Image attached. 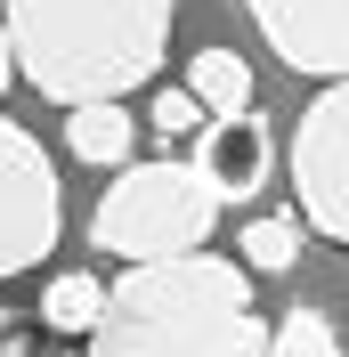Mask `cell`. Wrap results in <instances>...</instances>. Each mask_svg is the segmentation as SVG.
Listing matches in <instances>:
<instances>
[{"label": "cell", "instance_id": "52a82bcc", "mask_svg": "<svg viewBox=\"0 0 349 357\" xmlns=\"http://www.w3.org/2000/svg\"><path fill=\"white\" fill-rule=\"evenodd\" d=\"M203 171V187H211L219 203H252L268 187V171H276V146H268L260 130V114L244 106V114H211L195 130V155H187Z\"/></svg>", "mask_w": 349, "mask_h": 357}, {"label": "cell", "instance_id": "8fae6325", "mask_svg": "<svg viewBox=\"0 0 349 357\" xmlns=\"http://www.w3.org/2000/svg\"><path fill=\"white\" fill-rule=\"evenodd\" d=\"M301 244H309V220H292V211H276V220H252L244 227V268L252 276H292L301 268Z\"/></svg>", "mask_w": 349, "mask_h": 357}, {"label": "cell", "instance_id": "30bf717a", "mask_svg": "<svg viewBox=\"0 0 349 357\" xmlns=\"http://www.w3.org/2000/svg\"><path fill=\"white\" fill-rule=\"evenodd\" d=\"M187 89L203 98V114H244L252 106V57H236V49H195V57H187Z\"/></svg>", "mask_w": 349, "mask_h": 357}, {"label": "cell", "instance_id": "ba28073f", "mask_svg": "<svg viewBox=\"0 0 349 357\" xmlns=\"http://www.w3.org/2000/svg\"><path fill=\"white\" fill-rule=\"evenodd\" d=\"M66 146L82 162L122 171V162L138 155V114L122 106V98H82V106H66Z\"/></svg>", "mask_w": 349, "mask_h": 357}, {"label": "cell", "instance_id": "277c9868", "mask_svg": "<svg viewBox=\"0 0 349 357\" xmlns=\"http://www.w3.org/2000/svg\"><path fill=\"white\" fill-rule=\"evenodd\" d=\"M66 227V195H57V162L24 122H0V284L41 268Z\"/></svg>", "mask_w": 349, "mask_h": 357}, {"label": "cell", "instance_id": "9a60e30c", "mask_svg": "<svg viewBox=\"0 0 349 357\" xmlns=\"http://www.w3.org/2000/svg\"><path fill=\"white\" fill-rule=\"evenodd\" d=\"M17 82V41H8V24H0V89Z\"/></svg>", "mask_w": 349, "mask_h": 357}, {"label": "cell", "instance_id": "4fadbf2b", "mask_svg": "<svg viewBox=\"0 0 349 357\" xmlns=\"http://www.w3.org/2000/svg\"><path fill=\"white\" fill-rule=\"evenodd\" d=\"M211 114H203V98L195 89H154V106H147V130H163V138H195Z\"/></svg>", "mask_w": 349, "mask_h": 357}, {"label": "cell", "instance_id": "5bb4252c", "mask_svg": "<svg viewBox=\"0 0 349 357\" xmlns=\"http://www.w3.org/2000/svg\"><path fill=\"white\" fill-rule=\"evenodd\" d=\"M0 357H49V325H41V309H33V317L0 309Z\"/></svg>", "mask_w": 349, "mask_h": 357}, {"label": "cell", "instance_id": "6da1fadb", "mask_svg": "<svg viewBox=\"0 0 349 357\" xmlns=\"http://www.w3.org/2000/svg\"><path fill=\"white\" fill-rule=\"evenodd\" d=\"M89 357H268V325L252 309V268L219 252L131 260L106 284V317Z\"/></svg>", "mask_w": 349, "mask_h": 357}, {"label": "cell", "instance_id": "5b68a950", "mask_svg": "<svg viewBox=\"0 0 349 357\" xmlns=\"http://www.w3.org/2000/svg\"><path fill=\"white\" fill-rule=\"evenodd\" d=\"M292 187H301V220L349 244V73L309 98L292 130Z\"/></svg>", "mask_w": 349, "mask_h": 357}, {"label": "cell", "instance_id": "9c48e42d", "mask_svg": "<svg viewBox=\"0 0 349 357\" xmlns=\"http://www.w3.org/2000/svg\"><path fill=\"white\" fill-rule=\"evenodd\" d=\"M98 317H106V284H98L89 268H66V276H49V292H41V325H49V333L89 341V333H98Z\"/></svg>", "mask_w": 349, "mask_h": 357}, {"label": "cell", "instance_id": "3957f363", "mask_svg": "<svg viewBox=\"0 0 349 357\" xmlns=\"http://www.w3.org/2000/svg\"><path fill=\"white\" fill-rule=\"evenodd\" d=\"M219 195L203 187L195 162H122L98 211H89V244L122 252V260H171V252L211 244Z\"/></svg>", "mask_w": 349, "mask_h": 357}, {"label": "cell", "instance_id": "8992f818", "mask_svg": "<svg viewBox=\"0 0 349 357\" xmlns=\"http://www.w3.org/2000/svg\"><path fill=\"white\" fill-rule=\"evenodd\" d=\"M244 8L292 73H325V82L349 73V0H244Z\"/></svg>", "mask_w": 349, "mask_h": 357}, {"label": "cell", "instance_id": "7a4b0ae2", "mask_svg": "<svg viewBox=\"0 0 349 357\" xmlns=\"http://www.w3.org/2000/svg\"><path fill=\"white\" fill-rule=\"evenodd\" d=\"M179 0H0L17 73L57 106L131 98L171 49Z\"/></svg>", "mask_w": 349, "mask_h": 357}, {"label": "cell", "instance_id": "7c38bea8", "mask_svg": "<svg viewBox=\"0 0 349 357\" xmlns=\"http://www.w3.org/2000/svg\"><path fill=\"white\" fill-rule=\"evenodd\" d=\"M268 357H349V349H341L325 309H284L276 333H268Z\"/></svg>", "mask_w": 349, "mask_h": 357}]
</instances>
